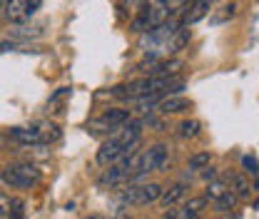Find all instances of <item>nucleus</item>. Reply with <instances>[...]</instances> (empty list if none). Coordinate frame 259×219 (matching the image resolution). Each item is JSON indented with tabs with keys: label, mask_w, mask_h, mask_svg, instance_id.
Returning a JSON list of instances; mask_svg holds the SVG:
<instances>
[{
	"label": "nucleus",
	"mask_w": 259,
	"mask_h": 219,
	"mask_svg": "<svg viewBox=\"0 0 259 219\" xmlns=\"http://www.w3.org/2000/svg\"><path fill=\"white\" fill-rule=\"evenodd\" d=\"M142 127H145L142 120H132V117H130L117 132L110 135V140L102 142V147L97 150V162H100V164H115V162H120L122 157L132 155L135 145H137L140 137H142Z\"/></svg>",
	"instance_id": "1"
},
{
	"label": "nucleus",
	"mask_w": 259,
	"mask_h": 219,
	"mask_svg": "<svg viewBox=\"0 0 259 219\" xmlns=\"http://www.w3.org/2000/svg\"><path fill=\"white\" fill-rule=\"evenodd\" d=\"M169 15V3H145L142 10L137 13V18L132 20V30L135 32H152L157 30Z\"/></svg>",
	"instance_id": "2"
},
{
	"label": "nucleus",
	"mask_w": 259,
	"mask_h": 219,
	"mask_svg": "<svg viewBox=\"0 0 259 219\" xmlns=\"http://www.w3.org/2000/svg\"><path fill=\"white\" fill-rule=\"evenodd\" d=\"M3 182L15 189H30L40 182V169L30 162H15L3 169Z\"/></svg>",
	"instance_id": "3"
},
{
	"label": "nucleus",
	"mask_w": 259,
	"mask_h": 219,
	"mask_svg": "<svg viewBox=\"0 0 259 219\" xmlns=\"http://www.w3.org/2000/svg\"><path fill=\"white\" fill-rule=\"evenodd\" d=\"M167 145H152L150 150H145V152H140L137 155V172H135V180H140V177H145L147 172H157L162 169L164 164H167Z\"/></svg>",
	"instance_id": "4"
},
{
	"label": "nucleus",
	"mask_w": 259,
	"mask_h": 219,
	"mask_svg": "<svg viewBox=\"0 0 259 219\" xmlns=\"http://www.w3.org/2000/svg\"><path fill=\"white\" fill-rule=\"evenodd\" d=\"M162 197V187L157 182H150V185H140V187H130L122 192V202L125 204H150V202H157Z\"/></svg>",
	"instance_id": "5"
},
{
	"label": "nucleus",
	"mask_w": 259,
	"mask_h": 219,
	"mask_svg": "<svg viewBox=\"0 0 259 219\" xmlns=\"http://www.w3.org/2000/svg\"><path fill=\"white\" fill-rule=\"evenodd\" d=\"M130 120V112L127 110H120V107H112V110H105L100 117H97L93 127H100L102 132H117L120 127L125 125Z\"/></svg>",
	"instance_id": "6"
},
{
	"label": "nucleus",
	"mask_w": 259,
	"mask_h": 219,
	"mask_svg": "<svg viewBox=\"0 0 259 219\" xmlns=\"http://www.w3.org/2000/svg\"><path fill=\"white\" fill-rule=\"evenodd\" d=\"M40 5H42L40 0H10L8 8H5V15H8V20H13V23H23V20L30 18Z\"/></svg>",
	"instance_id": "7"
},
{
	"label": "nucleus",
	"mask_w": 259,
	"mask_h": 219,
	"mask_svg": "<svg viewBox=\"0 0 259 219\" xmlns=\"http://www.w3.org/2000/svg\"><path fill=\"white\" fill-rule=\"evenodd\" d=\"M209 3H204V0H199V3H187V8L182 10V18H180V23H182V28H190L194 25L197 20H202L207 13H209Z\"/></svg>",
	"instance_id": "8"
},
{
	"label": "nucleus",
	"mask_w": 259,
	"mask_h": 219,
	"mask_svg": "<svg viewBox=\"0 0 259 219\" xmlns=\"http://www.w3.org/2000/svg\"><path fill=\"white\" fill-rule=\"evenodd\" d=\"M8 137L20 142V145H37V142H42V135H40L37 127H13L8 132Z\"/></svg>",
	"instance_id": "9"
},
{
	"label": "nucleus",
	"mask_w": 259,
	"mask_h": 219,
	"mask_svg": "<svg viewBox=\"0 0 259 219\" xmlns=\"http://www.w3.org/2000/svg\"><path fill=\"white\" fill-rule=\"evenodd\" d=\"M190 107H192V102H190L187 97H182V95H169V97H164L160 102V112H164V115L185 112V110H190Z\"/></svg>",
	"instance_id": "10"
},
{
	"label": "nucleus",
	"mask_w": 259,
	"mask_h": 219,
	"mask_svg": "<svg viewBox=\"0 0 259 219\" xmlns=\"http://www.w3.org/2000/svg\"><path fill=\"white\" fill-rule=\"evenodd\" d=\"M185 185H182V182H177V185H172V187L167 189V192H162V204H164V207H172V204H177V202H180V199H182V197H185Z\"/></svg>",
	"instance_id": "11"
},
{
	"label": "nucleus",
	"mask_w": 259,
	"mask_h": 219,
	"mask_svg": "<svg viewBox=\"0 0 259 219\" xmlns=\"http://www.w3.org/2000/svg\"><path fill=\"white\" fill-rule=\"evenodd\" d=\"M229 182H232V192L242 199V197H249V192H252V185H249V180L244 177V174H229Z\"/></svg>",
	"instance_id": "12"
},
{
	"label": "nucleus",
	"mask_w": 259,
	"mask_h": 219,
	"mask_svg": "<svg viewBox=\"0 0 259 219\" xmlns=\"http://www.w3.org/2000/svg\"><path fill=\"white\" fill-rule=\"evenodd\" d=\"M227 192H229V182H227V180H214V182H209V187L204 192V199L217 202L220 197H225Z\"/></svg>",
	"instance_id": "13"
},
{
	"label": "nucleus",
	"mask_w": 259,
	"mask_h": 219,
	"mask_svg": "<svg viewBox=\"0 0 259 219\" xmlns=\"http://www.w3.org/2000/svg\"><path fill=\"white\" fill-rule=\"evenodd\" d=\"M209 152H197V155L190 157V164H187V169L190 172H199V169H207L209 167Z\"/></svg>",
	"instance_id": "14"
},
{
	"label": "nucleus",
	"mask_w": 259,
	"mask_h": 219,
	"mask_svg": "<svg viewBox=\"0 0 259 219\" xmlns=\"http://www.w3.org/2000/svg\"><path fill=\"white\" fill-rule=\"evenodd\" d=\"M237 202H239V197L229 189L225 197H220V199L214 202V209H217V212H229V209H234V204H237Z\"/></svg>",
	"instance_id": "15"
},
{
	"label": "nucleus",
	"mask_w": 259,
	"mask_h": 219,
	"mask_svg": "<svg viewBox=\"0 0 259 219\" xmlns=\"http://www.w3.org/2000/svg\"><path fill=\"white\" fill-rule=\"evenodd\" d=\"M177 135L180 137H197L199 135V122L197 120H182L177 127Z\"/></svg>",
	"instance_id": "16"
},
{
	"label": "nucleus",
	"mask_w": 259,
	"mask_h": 219,
	"mask_svg": "<svg viewBox=\"0 0 259 219\" xmlns=\"http://www.w3.org/2000/svg\"><path fill=\"white\" fill-rule=\"evenodd\" d=\"M8 219H25V202L23 199H10Z\"/></svg>",
	"instance_id": "17"
},
{
	"label": "nucleus",
	"mask_w": 259,
	"mask_h": 219,
	"mask_svg": "<svg viewBox=\"0 0 259 219\" xmlns=\"http://www.w3.org/2000/svg\"><path fill=\"white\" fill-rule=\"evenodd\" d=\"M244 167H247V172H249V174H257L259 172V164H257V159H254V157H244Z\"/></svg>",
	"instance_id": "18"
},
{
	"label": "nucleus",
	"mask_w": 259,
	"mask_h": 219,
	"mask_svg": "<svg viewBox=\"0 0 259 219\" xmlns=\"http://www.w3.org/2000/svg\"><path fill=\"white\" fill-rule=\"evenodd\" d=\"M8 212H10V199H8V197L0 192V217H5Z\"/></svg>",
	"instance_id": "19"
},
{
	"label": "nucleus",
	"mask_w": 259,
	"mask_h": 219,
	"mask_svg": "<svg viewBox=\"0 0 259 219\" xmlns=\"http://www.w3.org/2000/svg\"><path fill=\"white\" fill-rule=\"evenodd\" d=\"M214 177H217V172H214V167H207V172L202 174V180H204V182H214Z\"/></svg>",
	"instance_id": "20"
},
{
	"label": "nucleus",
	"mask_w": 259,
	"mask_h": 219,
	"mask_svg": "<svg viewBox=\"0 0 259 219\" xmlns=\"http://www.w3.org/2000/svg\"><path fill=\"white\" fill-rule=\"evenodd\" d=\"M13 48H15L13 40H0V53H8V50H13Z\"/></svg>",
	"instance_id": "21"
},
{
	"label": "nucleus",
	"mask_w": 259,
	"mask_h": 219,
	"mask_svg": "<svg viewBox=\"0 0 259 219\" xmlns=\"http://www.w3.org/2000/svg\"><path fill=\"white\" fill-rule=\"evenodd\" d=\"M3 8H8V3H5V0H0V10H3Z\"/></svg>",
	"instance_id": "22"
},
{
	"label": "nucleus",
	"mask_w": 259,
	"mask_h": 219,
	"mask_svg": "<svg viewBox=\"0 0 259 219\" xmlns=\"http://www.w3.org/2000/svg\"><path fill=\"white\" fill-rule=\"evenodd\" d=\"M115 219H130V217H125V214H117V217H115Z\"/></svg>",
	"instance_id": "23"
},
{
	"label": "nucleus",
	"mask_w": 259,
	"mask_h": 219,
	"mask_svg": "<svg viewBox=\"0 0 259 219\" xmlns=\"http://www.w3.org/2000/svg\"><path fill=\"white\" fill-rule=\"evenodd\" d=\"M85 219H102V217H97V214H93V217H85Z\"/></svg>",
	"instance_id": "24"
}]
</instances>
